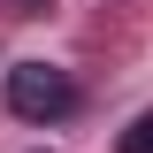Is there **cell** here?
Masks as SVG:
<instances>
[{"label":"cell","mask_w":153,"mask_h":153,"mask_svg":"<svg viewBox=\"0 0 153 153\" xmlns=\"http://www.w3.org/2000/svg\"><path fill=\"white\" fill-rule=\"evenodd\" d=\"M8 107H16L23 123H61V115L76 107V84L54 61H16V69H8Z\"/></svg>","instance_id":"obj_1"},{"label":"cell","mask_w":153,"mask_h":153,"mask_svg":"<svg viewBox=\"0 0 153 153\" xmlns=\"http://www.w3.org/2000/svg\"><path fill=\"white\" fill-rule=\"evenodd\" d=\"M115 153H153V107L138 115V123H130L123 138H115Z\"/></svg>","instance_id":"obj_2"},{"label":"cell","mask_w":153,"mask_h":153,"mask_svg":"<svg viewBox=\"0 0 153 153\" xmlns=\"http://www.w3.org/2000/svg\"><path fill=\"white\" fill-rule=\"evenodd\" d=\"M23 8H46V0H23Z\"/></svg>","instance_id":"obj_3"}]
</instances>
